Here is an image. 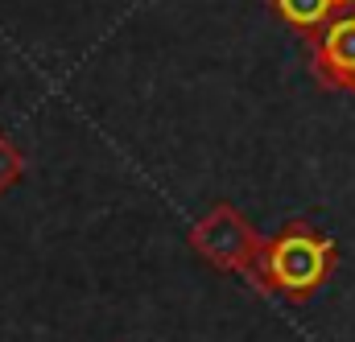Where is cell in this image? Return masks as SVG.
Returning a JSON list of instances; mask_svg holds the SVG:
<instances>
[{
    "instance_id": "cell-1",
    "label": "cell",
    "mask_w": 355,
    "mask_h": 342,
    "mask_svg": "<svg viewBox=\"0 0 355 342\" xmlns=\"http://www.w3.org/2000/svg\"><path fill=\"white\" fill-rule=\"evenodd\" d=\"M335 264H339V244L327 231H318L306 219H289L277 235L261 244L248 280L268 297L302 305L331 280Z\"/></svg>"
},
{
    "instance_id": "cell-2",
    "label": "cell",
    "mask_w": 355,
    "mask_h": 342,
    "mask_svg": "<svg viewBox=\"0 0 355 342\" xmlns=\"http://www.w3.org/2000/svg\"><path fill=\"white\" fill-rule=\"evenodd\" d=\"M186 240H190V248L207 260L211 268L232 272V276H248L252 264H257L261 244H265L257 235V227L232 202H215L202 219H194L190 231H186Z\"/></svg>"
},
{
    "instance_id": "cell-3",
    "label": "cell",
    "mask_w": 355,
    "mask_h": 342,
    "mask_svg": "<svg viewBox=\"0 0 355 342\" xmlns=\"http://www.w3.org/2000/svg\"><path fill=\"white\" fill-rule=\"evenodd\" d=\"M310 42V71L327 91L355 95V8L335 12L327 29H318Z\"/></svg>"
},
{
    "instance_id": "cell-4",
    "label": "cell",
    "mask_w": 355,
    "mask_h": 342,
    "mask_svg": "<svg viewBox=\"0 0 355 342\" xmlns=\"http://www.w3.org/2000/svg\"><path fill=\"white\" fill-rule=\"evenodd\" d=\"M272 17H281L289 29H297L302 37H314L318 29L331 25V17L339 12L335 0H268Z\"/></svg>"
},
{
    "instance_id": "cell-5",
    "label": "cell",
    "mask_w": 355,
    "mask_h": 342,
    "mask_svg": "<svg viewBox=\"0 0 355 342\" xmlns=\"http://www.w3.org/2000/svg\"><path fill=\"white\" fill-rule=\"evenodd\" d=\"M21 177H25V153L8 132H0V194H8Z\"/></svg>"
},
{
    "instance_id": "cell-6",
    "label": "cell",
    "mask_w": 355,
    "mask_h": 342,
    "mask_svg": "<svg viewBox=\"0 0 355 342\" xmlns=\"http://www.w3.org/2000/svg\"><path fill=\"white\" fill-rule=\"evenodd\" d=\"M335 8H339V12H347V8H355V0H335Z\"/></svg>"
}]
</instances>
